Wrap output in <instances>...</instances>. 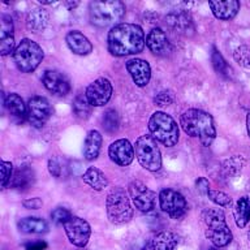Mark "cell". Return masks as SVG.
I'll use <instances>...</instances> for the list:
<instances>
[{
    "instance_id": "1",
    "label": "cell",
    "mask_w": 250,
    "mask_h": 250,
    "mask_svg": "<svg viewBox=\"0 0 250 250\" xmlns=\"http://www.w3.org/2000/svg\"><path fill=\"white\" fill-rule=\"evenodd\" d=\"M145 33L136 23H119L113 26L107 37L108 51L113 56H128L142 52L145 48Z\"/></svg>"
},
{
    "instance_id": "2",
    "label": "cell",
    "mask_w": 250,
    "mask_h": 250,
    "mask_svg": "<svg viewBox=\"0 0 250 250\" xmlns=\"http://www.w3.org/2000/svg\"><path fill=\"white\" fill-rule=\"evenodd\" d=\"M180 125L188 136L198 138L202 146H210L216 137L214 119L202 109H187L180 117Z\"/></svg>"
},
{
    "instance_id": "3",
    "label": "cell",
    "mask_w": 250,
    "mask_h": 250,
    "mask_svg": "<svg viewBox=\"0 0 250 250\" xmlns=\"http://www.w3.org/2000/svg\"><path fill=\"white\" fill-rule=\"evenodd\" d=\"M206 224V237L216 248H224L232 242V232L226 222V215L220 208H206L202 212Z\"/></svg>"
},
{
    "instance_id": "4",
    "label": "cell",
    "mask_w": 250,
    "mask_h": 250,
    "mask_svg": "<svg viewBox=\"0 0 250 250\" xmlns=\"http://www.w3.org/2000/svg\"><path fill=\"white\" fill-rule=\"evenodd\" d=\"M125 15V5L120 0L91 1L89 5V17L93 25L105 27L120 22ZM119 25V23H117Z\"/></svg>"
},
{
    "instance_id": "5",
    "label": "cell",
    "mask_w": 250,
    "mask_h": 250,
    "mask_svg": "<svg viewBox=\"0 0 250 250\" xmlns=\"http://www.w3.org/2000/svg\"><path fill=\"white\" fill-rule=\"evenodd\" d=\"M148 130L151 136L167 147H172L179 141V126L169 115L158 111L148 120Z\"/></svg>"
},
{
    "instance_id": "6",
    "label": "cell",
    "mask_w": 250,
    "mask_h": 250,
    "mask_svg": "<svg viewBox=\"0 0 250 250\" xmlns=\"http://www.w3.org/2000/svg\"><path fill=\"white\" fill-rule=\"evenodd\" d=\"M105 208L109 222L113 224H125L133 218V208L126 191L123 188H113L105 199Z\"/></svg>"
},
{
    "instance_id": "7",
    "label": "cell",
    "mask_w": 250,
    "mask_h": 250,
    "mask_svg": "<svg viewBox=\"0 0 250 250\" xmlns=\"http://www.w3.org/2000/svg\"><path fill=\"white\" fill-rule=\"evenodd\" d=\"M16 65L23 73H31L43 60V50L38 43L31 39H22L13 52Z\"/></svg>"
},
{
    "instance_id": "8",
    "label": "cell",
    "mask_w": 250,
    "mask_h": 250,
    "mask_svg": "<svg viewBox=\"0 0 250 250\" xmlns=\"http://www.w3.org/2000/svg\"><path fill=\"white\" fill-rule=\"evenodd\" d=\"M134 151L140 164L147 171H159L162 167V154L156 140L152 136L145 134L136 141Z\"/></svg>"
},
{
    "instance_id": "9",
    "label": "cell",
    "mask_w": 250,
    "mask_h": 250,
    "mask_svg": "<svg viewBox=\"0 0 250 250\" xmlns=\"http://www.w3.org/2000/svg\"><path fill=\"white\" fill-rule=\"evenodd\" d=\"M159 205L163 212L171 219H181L188 212V203L184 195L173 189H163L159 193Z\"/></svg>"
},
{
    "instance_id": "10",
    "label": "cell",
    "mask_w": 250,
    "mask_h": 250,
    "mask_svg": "<svg viewBox=\"0 0 250 250\" xmlns=\"http://www.w3.org/2000/svg\"><path fill=\"white\" fill-rule=\"evenodd\" d=\"M54 109L43 97H33L27 102V120L35 128H42L52 116Z\"/></svg>"
},
{
    "instance_id": "11",
    "label": "cell",
    "mask_w": 250,
    "mask_h": 250,
    "mask_svg": "<svg viewBox=\"0 0 250 250\" xmlns=\"http://www.w3.org/2000/svg\"><path fill=\"white\" fill-rule=\"evenodd\" d=\"M129 195L136 208L142 212H148L155 207L156 194L142 181L134 180L129 184Z\"/></svg>"
},
{
    "instance_id": "12",
    "label": "cell",
    "mask_w": 250,
    "mask_h": 250,
    "mask_svg": "<svg viewBox=\"0 0 250 250\" xmlns=\"http://www.w3.org/2000/svg\"><path fill=\"white\" fill-rule=\"evenodd\" d=\"M66 237L77 248H83L87 245V242L91 236V228L90 224L85 219L78 218V216H72L68 222L64 224Z\"/></svg>"
},
{
    "instance_id": "13",
    "label": "cell",
    "mask_w": 250,
    "mask_h": 250,
    "mask_svg": "<svg viewBox=\"0 0 250 250\" xmlns=\"http://www.w3.org/2000/svg\"><path fill=\"white\" fill-rule=\"evenodd\" d=\"M112 91L113 89L109 80L101 77L87 86L85 95L93 107H102L108 103L112 97Z\"/></svg>"
},
{
    "instance_id": "14",
    "label": "cell",
    "mask_w": 250,
    "mask_h": 250,
    "mask_svg": "<svg viewBox=\"0 0 250 250\" xmlns=\"http://www.w3.org/2000/svg\"><path fill=\"white\" fill-rule=\"evenodd\" d=\"M166 21H167L168 26L179 34H183L185 37H190V35L194 34V22H193V19L188 12L181 11V9L172 11L171 13L167 15Z\"/></svg>"
},
{
    "instance_id": "15",
    "label": "cell",
    "mask_w": 250,
    "mask_h": 250,
    "mask_svg": "<svg viewBox=\"0 0 250 250\" xmlns=\"http://www.w3.org/2000/svg\"><path fill=\"white\" fill-rule=\"evenodd\" d=\"M42 81L44 87L58 97H65L70 91L69 80L58 70H46L43 73Z\"/></svg>"
},
{
    "instance_id": "16",
    "label": "cell",
    "mask_w": 250,
    "mask_h": 250,
    "mask_svg": "<svg viewBox=\"0 0 250 250\" xmlns=\"http://www.w3.org/2000/svg\"><path fill=\"white\" fill-rule=\"evenodd\" d=\"M108 155L113 163L125 167L132 163L134 159V147L128 140L121 138L111 144L108 148Z\"/></svg>"
},
{
    "instance_id": "17",
    "label": "cell",
    "mask_w": 250,
    "mask_h": 250,
    "mask_svg": "<svg viewBox=\"0 0 250 250\" xmlns=\"http://www.w3.org/2000/svg\"><path fill=\"white\" fill-rule=\"evenodd\" d=\"M126 69H128L133 82L138 87L147 86L151 78V68L146 60L144 59H130L126 62Z\"/></svg>"
},
{
    "instance_id": "18",
    "label": "cell",
    "mask_w": 250,
    "mask_h": 250,
    "mask_svg": "<svg viewBox=\"0 0 250 250\" xmlns=\"http://www.w3.org/2000/svg\"><path fill=\"white\" fill-rule=\"evenodd\" d=\"M146 46L156 56H168L172 52V46L167 35L159 27H155L148 33L146 38Z\"/></svg>"
},
{
    "instance_id": "19",
    "label": "cell",
    "mask_w": 250,
    "mask_h": 250,
    "mask_svg": "<svg viewBox=\"0 0 250 250\" xmlns=\"http://www.w3.org/2000/svg\"><path fill=\"white\" fill-rule=\"evenodd\" d=\"M15 35H13V21L9 16L1 17V29H0V52L7 56L15 52Z\"/></svg>"
},
{
    "instance_id": "20",
    "label": "cell",
    "mask_w": 250,
    "mask_h": 250,
    "mask_svg": "<svg viewBox=\"0 0 250 250\" xmlns=\"http://www.w3.org/2000/svg\"><path fill=\"white\" fill-rule=\"evenodd\" d=\"M66 44L69 47V50L76 55L80 56H86V55L91 54L93 51V44L90 42L87 37L82 34L81 31L72 30L69 31L65 37Z\"/></svg>"
},
{
    "instance_id": "21",
    "label": "cell",
    "mask_w": 250,
    "mask_h": 250,
    "mask_svg": "<svg viewBox=\"0 0 250 250\" xmlns=\"http://www.w3.org/2000/svg\"><path fill=\"white\" fill-rule=\"evenodd\" d=\"M208 7L216 19L229 21L240 11V1L237 0H226V1H208Z\"/></svg>"
},
{
    "instance_id": "22",
    "label": "cell",
    "mask_w": 250,
    "mask_h": 250,
    "mask_svg": "<svg viewBox=\"0 0 250 250\" xmlns=\"http://www.w3.org/2000/svg\"><path fill=\"white\" fill-rule=\"evenodd\" d=\"M4 105L9 115L19 123H23L25 119H27V105H25L22 98L19 94H8L7 98L4 99Z\"/></svg>"
},
{
    "instance_id": "23",
    "label": "cell",
    "mask_w": 250,
    "mask_h": 250,
    "mask_svg": "<svg viewBox=\"0 0 250 250\" xmlns=\"http://www.w3.org/2000/svg\"><path fill=\"white\" fill-rule=\"evenodd\" d=\"M35 181V173L33 168L29 166H21L16 169V172L12 176V180L9 185L13 189L17 190H25L27 188H30Z\"/></svg>"
},
{
    "instance_id": "24",
    "label": "cell",
    "mask_w": 250,
    "mask_h": 250,
    "mask_svg": "<svg viewBox=\"0 0 250 250\" xmlns=\"http://www.w3.org/2000/svg\"><path fill=\"white\" fill-rule=\"evenodd\" d=\"M48 22H50V15H48V12L46 9H43V8H35L27 16L26 27L31 33L38 34V33L44 31Z\"/></svg>"
},
{
    "instance_id": "25",
    "label": "cell",
    "mask_w": 250,
    "mask_h": 250,
    "mask_svg": "<svg viewBox=\"0 0 250 250\" xmlns=\"http://www.w3.org/2000/svg\"><path fill=\"white\" fill-rule=\"evenodd\" d=\"M103 137L98 130H90L83 144V156L86 160L97 159L102 148Z\"/></svg>"
},
{
    "instance_id": "26",
    "label": "cell",
    "mask_w": 250,
    "mask_h": 250,
    "mask_svg": "<svg viewBox=\"0 0 250 250\" xmlns=\"http://www.w3.org/2000/svg\"><path fill=\"white\" fill-rule=\"evenodd\" d=\"M233 216L236 226L238 228H245L250 222V197L244 195L236 202L233 210Z\"/></svg>"
},
{
    "instance_id": "27",
    "label": "cell",
    "mask_w": 250,
    "mask_h": 250,
    "mask_svg": "<svg viewBox=\"0 0 250 250\" xmlns=\"http://www.w3.org/2000/svg\"><path fill=\"white\" fill-rule=\"evenodd\" d=\"M20 232L23 233H34V234H42L46 233L48 230L47 223L41 218H35V216H27L17 223Z\"/></svg>"
},
{
    "instance_id": "28",
    "label": "cell",
    "mask_w": 250,
    "mask_h": 250,
    "mask_svg": "<svg viewBox=\"0 0 250 250\" xmlns=\"http://www.w3.org/2000/svg\"><path fill=\"white\" fill-rule=\"evenodd\" d=\"M82 179L90 188H93L94 190L97 191H102L108 187V180H107L104 173L95 167L87 168L83 176H82Z\"/></svg>"
},
{
    "instance_id": "29",
    "label": "cell",
    "mask_w": 250,
    "mask_h": 250,
    "mask_svg": "<svg viewBox=\"0 0 250 250\" xmlns=\"http://www.w3.org/2000/svg\"><path fill=\"white\" fill-rule=\"evenodd\" d=\"M177 244H179V237L169 230L159 232L152 238V249L154 250H175Z\"/></svg>"
},
{
    "instance_id": "30",
    "label": "cell",
    "mask_w": 250,
    "mask_h": 250,
    "mask_svg": "<svg viewBox=\"0 0 250 250\" xmlns=\"http://www.w3.org/2000/svg\"><path fill=\"white\" fill-rule=\"evenodd\" d=\"M211 62H212V66H214L215 72L222 76L224 78H229V72H230V66L227 64V62L223 58V55L220 54V51L214 47L212 48V52H211Z\"/></svg>"
},
{
    "instance_id": "31",
    "label": "cell",
    "mask_w": 250,
    "mask_h": 250,
    "mask_svg": "<svg viewBox=\"0 0 250 250\" xmlns=\"http://www.w3.org/2000/svg\"><path fill=\"white\" fill-rule=\"evenodd\" d=\"M91 107L93 105L90 104L85 94H78L73 102L74 113L78 119H82V120L89 119L90 115H91Z\"/></svg>"
},
{
    "instance_id": "32",
    "label": "cell",
    "mask_w": 250,
    "mask_h": 250,
    "mask_svg": "<svg viewBox=\"0 0 250 250\" xmlns=\"http://www.w3.org/2000/svg\"><path fill=\"white\" fill-rule=\"evenodd\" d=\"M244 164H245V159L242 156H233L223 163L222 171L226 176H236L241 171Z\"/></svg>"
},
{
    "instance_id": "33",
    "label": "cell",
    "mask_w": 250,
    "mask_h": 250,
    "mask_svg": "<svg viewBox=\"0 0 250 250\" xmlns=\"http://www.w3.org/2000/svg\"><path fill=\"white\" fill-rule=\"evenodd\" d=\"M102 123H103V128H104L105 132L112 134V133L117 132L119 125H120V119H119V115L115 109H108L103 115Z\"/></svg>"
},
{
    "instance_id": "34",
    "label": "cell",
    "mask_w": 250,
    "mask_h": 250,
    "mask_svg": "<svg viewBox=\"0 0 250 250\" xmlns=\"http://www.w3.org/2000/svg\"><path fill=\"white\" fill-rule=\"evenodd\" d=\"M233 58L238 65L244 66L246 69H250V47L246 44L238 46L233 51Z\"/></svg>"
},
{
    "instance_id": "35",
    "label": "cell",
    "mask_w": 250,
    "mask_h": 250,
    "mask_svg": "<svg viewBox=\"0 0 250 250\" xmlns=\"http://www.w3.org/2000/svg\"><path fill=\"white\" fill-rule=\"evenodd\" d=\"M207 197H208V199H210L211 202H214L215 205H218V206L227 207V206H229L230 203H232L230 195H228L227 193H224V191L212 190V189H210Z\"/></svg>"
},
{
    "instance_id": "36",
    "label": "cell",
    "mask_w": 250,
    "mask_h": 250,
    "mask_svg": "<svg viewBox=\"0 0 250 250\" xmlns=\"http://www.w3.org/2000/svg\"><path fill=\"white\" fill-rule=\"evenodd\" d=\"M73 215L70 212L69 210H66L64 207H58V208H55L52 212H51V219H52V222L55 224H65L70 218H72Z\"/></svg>"
},
{
    "instance_id": "37",
    "label": "cell",
    "mask_w": 250,
    "mask_h": 250,
    "mask_svg": "<svg viewBox=\"0 0 250 250\" xmlns=\"http://www.w3.org/2000/svg\"><path fill=\"white\" fill-rule=\"evenodd\" d=\"M175 101V97H173V94L169 90H164V91H160L155 95L154 98V103L156 105H159V107H166V105H169L173 103Z\"/></svg>"
},
{
    "instance_id": "38",
    "label": "cell",
    "mask_w": 250,
    "mask_h": 250,
    "mask_svg": "<svg viewBox=\"0 0 250 250\" xmlns=\"http://www.w3.org/2000/svg\"><path fill=\"white\" fill-rule=\"evenodd\" d=\"M12 169H13V166L11 162H5V160L1 162V187L3 188H7L8 184L11 183Z\"/></svg>"
},
{
    "instance_id": "39",
    "label": "cell",
    "mask_w": 250,
    "mask_h": 250,
    "mask_svg": "<svg viewBox=\"0 0 250 250\" xmlns=\"http://www.w3.org/2000/svg\"><path fill=\"white\" fill-rule=\"evenodd\" d=\"M195 188H197V191L199 194L207 195L208 191H210V183L206 177H199L197 181H195Z\"/></svg>"
},
{
    "instance_id": "40",
    "label": "cell",
    "mask_w": 250,
    "mask_h": 250,
    "mask_svg": "<svg viewBox=\"0 0 250 250\" xmlns=\"http://www.w3.org/2000/svg\"><path fill=\"white\" fill-rule=\"evenodd\" d=\"M22 206L27 208V210H38V208L43 206V202L39 197H34V198L25 199L22 202Z\"/></svg>"
},
{
    "instance_id": "41",
    "label": "cell",
    "mask_w": 250,
    "mask_h": 250,
    "mask_svg": "<svg viewBox=\"0 0 250 250\" xmlns=\"http://www.w3.org/2000/svg\"><path fill=\"white\" fill-rule=\"evenodd\" d=\"M48 171H50V173L54 177H60V175H62V167H60L58 158H51L48 160Z\"/></svg>"
},
{
    "instance_id": "42",
    "label": "cell",
    "mask_w": 250,
    "mask_h": 250,
    "mask_svg": "<svg viewBox=\"0 0 250 250\" xmlns=\"http://www.w3.org/2000/svg\"><path fill=\"white\" fill-rule=\"evenodd\" d=\"M25 249L26 250H44L47 249V244L42 240H35V241L27 242L25 244Z\"/></svg>"
},
{
    "instance_id": "43",
    "label": "cell",
    "mask_w": 250,
    "mask_h": 250,
    "mask_svg": "<svg viewBox=\"0 0 250 250\" xmlns=\"http://www.w3.org/2000/svg\"><path fill=\"white\" fill-rule=\"evenodd\" d=\"M246 129H248V136L250 138V112L248 113V116H246Z\"/></svg>"
},
{
    "instance_id": "44",
    "label": "cell",
    "mask_w": 250,
    "mask_h": 250,
    "mask_svg": "<svg viewBox=\"0 0 250 250\" xmlns=\"http://www.w3.org/2000/svg\"><path fill=\"white\" fill-rule=\"evenodd\" d=\"M66 5V7H69L70 9H72V8H76L78 5V1H65V3H64Z\"/></svg>"
},
{
    "instance_id": "45",
    "label": "cell",
    "mask_w": 250,
    "mask_h": 250,
    "mask_svg": "<svg viewBox=\"0 0 250 250\" xmlns=\"http://www.w3.org/2000/svg\"><path fill=\"white\" fill-rule=\"evenodd\" d=\"M41 1V4H52L54 1H44V0H39Z\"/></svg>"
},
{
    "instance_id": "46",
    "label": "cell",
    "mask_w": 250,
    "mask_h": 250,
    "mask_svg": "<svg viewBox=\"0 0 250 250\" xmlns=\"http://www.w3.org/2000/svg\"><path fill=\"white\" fill-rule=\"evenodd\" d=\"M248 238H249V241H250V226H249V229H248Z\"/></svg>"
},
{
    "instance_id": "47",
    "label": "cell",
    "mask_w": 250,
    "mask_h": 250,
    "mask_svg": "<svg viewBox=\"0 0 250 250\" xmlns=\"http://www.w3.org/2000/svg\"><path fill=\"white\" fill-rule=\"evenodd\" d=\"M208 250H220V248H211V249Z\"/></svg>"
}]
</instances>
